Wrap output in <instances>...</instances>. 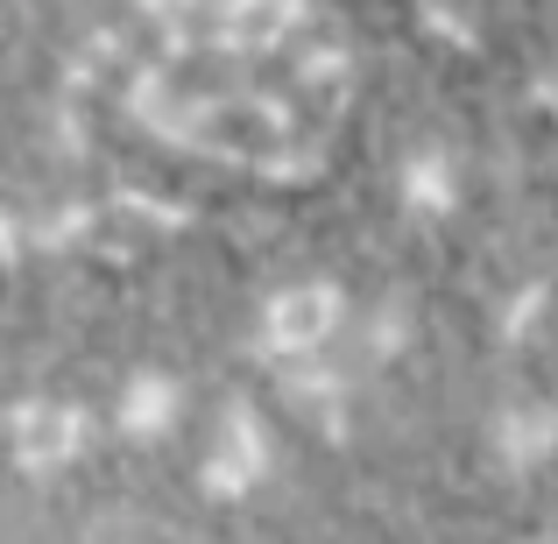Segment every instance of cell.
<instances>
[{"instance_id": "1", "label": "cell", "mask_w": 558, "mask_h": 544, "mask_svg": "<svg viewBox=\"0 0 558 544\" xmlns=\"http://www.w3.org/2000/svg\"><path fill=\"white\" fill-rule=\"evenodd\" d=\"M113 418H121V432L128 438H156V432H170V424H178V382L170 375H135L121 389V410H113Z\"/></svg>"}, {"instance_id": "2", "label": "cell", "mask_w": 558, "mask_h": 544, "mask_svg": "<svg viewBox=\"0 0 558 544\" xmlns=\"http://www.w3.org/2000/svg\"><path fill=\"white\" fill-rule=\"evenodd\" d=\"M326 318H340V298H332V290H290V298L269 312V333L298 347V340H318Z\"/></svg>"}, {"instance_id": "3", "label": "cell", "mask_w": 558, "mask_h": 544, "mask_svg": "<svg viewBox=\"0 0 558 544\" xmlns=\"http://www.w3.org/2000/svg\"><path fill=\"white\" fill-rule=\"evenodd\" d=\"M403 198H410V205H424V213L452 205V164H438V156L410 164V184H403Z\"/></svg>"}]
</instances>
